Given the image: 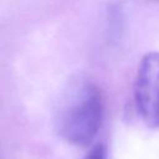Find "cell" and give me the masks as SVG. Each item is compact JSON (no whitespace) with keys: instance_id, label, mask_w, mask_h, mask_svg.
I'll return each mask as SVG.
<instances>
[{"instance_id":"obj_1","label":"cell","mask_w":159,"mask_h":159,"mask_svg":"<svg viewBox=\"0 0 159 159\" xmlns=\"http://www.w3.org/2000/svg\"><path fill=\"white\" fill-rule=\"evenodd\" d=\"M104 99L91 80L70 83L56 114V130L67 143L86 147L96 138L103 120Z\"/></svg>"},{"instance_id":"obj_3","label":"cell","mask_w":159,"mask_h":159,"mask_svg":"<svg viewBox=\"0 0 159 159\" xmlns=\"http://www.w3.org/2000/svg\"><path fill=\"white\" fill-rule=\"evenodd\" d=\"M118 7H112L108 14V22H109V34L111 36H118L119 29H122V12Z\"/></svg>"},{"instance_id":"obj_5","label":"cell","mask_w":159,"mask_h":159,"mask_svg":"<svg viewBox=\"0 0 159 159\" xmlns=\"http://www.w3.org/2000/svg\"><path fill=\"white\" fill-rule=\"evenodd\" d=\"M155 1H159V0H155Z\"/></svg>"},{"instance_id":"obj_4","label":"cell","mask_w":159,"mask_h":159,"mask_svg":"<svg viewBox=\"0 0 159 159\" xmlns=\"http://www.w3.org/2000/svg\"><path fill=\"white\" fill-rule=\"evenodd\" d=\"M83 159H107L106 147L103 144H96L92 149L86 154Z\"/></svg>"},{"instance_id":"obj_2","label":"cell","mask_w":159,"mask_h":159,"mask_svg":"<svg viewBox=\"0 0 159 159\" xmlns=\"http://www.w3.org/2000/svg\"><path fill=\"white\" fill-rule=\"evenodd\" d=\"M134 103L149 128H159V52L145 53L134 80Z\"/></svg>"}]
</instances>
